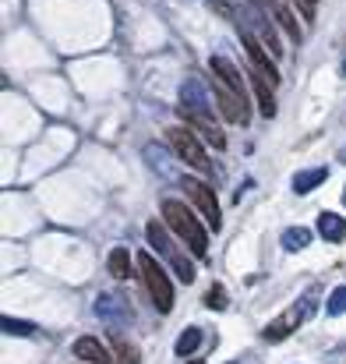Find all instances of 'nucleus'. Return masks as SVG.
Wrapping results in <instances>:
<instances>
[{
    "label": "nucleus",
    "mask_w": 346,
    "mask_h": 364,
    "mask_svg": "<svg viewBox=\"0 0 346 364\" xmlns=\"http://www.w3.org/2000/svg\"><path fill=\"white\" fill-rule=\"evenodd\" d=\"M163 220L177 230V237L191 247L195 258H202L209 251V237H205V227L198 223V216L191 213V205L177 202V198H163Z\"/></svg>",
    "instance_id": "nucleus-1"
},
{
    "label": "nucleus",
    "mask_w": 346,
    "mask_h": 364,
    "mask_svg": "<svg viewBox=\"0 0 346 364\" xmlns=\"http://www.w3.org/2000/svg\"><path fill=\"white\" fill-rule=\"evenodd\" d=\"M138 269H141V279H145V290H148L156 311L170 315V311H173V283H170L166 269H163L152 255H145V251L138 255Z\"/></svg>",
    "instance_id": "nucleus-2"
},
{
    "label": "nucleus",
    "mask_w": 346,
    "mask_h": 364,
    "mask_svg": "<svg viewBox=\"0 0 346 364\" xmlns=\"http://www.w3.org/2000/svg\"><path fill=\"white\" fill-rule=\"evenodd\" d=\"M166 141H170V149H173V156H177L180 163H188V166H195V170H202V173L212 170V159L205 156V145L198 141V134H195L191 127H170V131H166Z\"/></svg>",
    "instance_id": "nucleus-3"
},
{
    "label": "nucleus",
    "mask_w": 346,
    "mask_h": 364,
    "mask_svg": "<svg viewBox=\"0 0 346 364\" xmlns=\"http://www.w3.org/2000/svg\"><path fill=\"white\" fill-rule=\"evenodd\" d=\"M177 184H180L184 195L191 198V205L205 216V223H209L212 230H220V227H223V213H220V198H216V191H212L209 184H202V181H191V177H180Z\"/></svg>",
    "instance_id": "nucleus-4"
},
{
    "label": "nucleus",
    "mask_w": 346,
    "mask_h": 364,
    "mask_svg": "<svg viewBox=\"0 0 346 364\" xmlns=\"http://www.w3.org/2000/svg\"><path fill=\"white\" fill-rule=\"evenodd\" d=\"M308 315H311V301L304 297V301H297L290 311H283L279 318H272V322L265 326V333H261V336H265L269 343H279V340H286V336L297 329V322H304Z\"/></svg>",
    "instance_id": "nucleus-5"
},
{
    "label": "nucleus",
    "mask_w": 346,
    "mask_h": 364,
    "mask_svg": "<svg viewBox=\"0 0 346 364\" xmlns=\"http://www.w3.org/2000/svg\"><path fill=\"white\" fill-rule=\"evenodd\" d=\"M216 103H220V114L233 124H247V117H251V110H247V96L237 92V89H230L223 78H216Z\"/></svg>",
    "instance_id": "nucleus-6"
},
{
    "label": "nucleus",
    "mask_w": 346,
    "mask_h": 364,
    "mask_svg": "<svg viewBox=\"0 0 346 364\" xmlns=\"http://www.w3.org/2000/svg\"><path fill=\"white\" fill-rule=\"evenodd\" d=\"M96 315H99L107 326L124 329V326L131 322V304H127L124 294H99V301H96Z\"/></svg>",
    "instance_id": "nucleus-7"
},
{
    "label": "nucleus",
    "mask_w": 346,
    "mask_h": 364,
    "mask_svg": "<svg viewBox=\"0 0 346 364\" xmlns=\"http://www.w3.org/2000/svg\"><path fill=\"white\" fill-rule=\"evenodd\" d=\"M240 39H244V50H247V57H251L254 71H258V75H265L269 82H276V85H279V71H276V60H269V53L261 50V43H258L254 36H247V28H240Z\"/></svg>",
    "instance_id": "nucleus-8"
},
{
    "label": "nucleus",
    "mask_w": 346,
    "mask_h": 364,
    "mask_svg": "<svg viewBox=\"0 0 346 364\" xmlns=\"http://www.w3.org/2000/svg\"><path fill=\"white\" fill-rule=\"evenodd\" d=\"M180 107L191 110V114H198V117H209V114H212L209 92H205V85H202L198 78H188V82L180 85Z\"/></svg>",
    "instance_id": "nucleus-9"
},
{
    "label": "nucleus",
    "mask_w": 346,
    "mask_h": 364,
    "mask_svg": "<svg viewBox=\"0 0 346 364\" xmlns=\"http://www.w3.org/2000/svg\"><path fill=\"white\" fill-rule=\"evenodd\" d=\"M71 354H75L78 361H89V364H110V354H107V347H103V343H99L96 336H82V340H75Z\"/></svg>",
    "instance_id": "nucleus-10"
},
{
    "label": "nucleus",
    "mask_w": 346,
    "mask_h": 364,
    "mask_svg": "<svg viewBox=\"0 0 346 364\" xmlns=\"http://www.w3.org/2000/svg\"><path fill=\"white\" fill-rule=\"evenodd\" d=\"M251 89H254V100H258V110H261V117H276V96H272V89H269V78L265 75H251Z\"/></svg>",
    "instance_id": "nucleus-11"
},
{
    "label": "nucleus",
    "mask_w": 346,
    "mask_h": 364,
    "mask_svg": "<svg viewBox=\"0 0 346 364\" xmlns=\"http://www.w3.org/2000/svg\"><path fill=\"white\" fill-rule=\"evenodd\" d=\"M209 68H212V75H216V78H223V82H227L230 89H237V92H244V78H240V71L233 68V60H230V57H220V53H216V57L209 60Z\"/></svg>",
    "instance_id": "nucleus-12"
},
{
    "label": "nucleus",
    "mask_w": 346,
    "mask_h": 364,
    "mask_svg": "<svg viewBox=\"0 0 346 364\" xmlns=\"http://www.w3.org/2000/svg\"><path fill=\"white\" fill-rule=\"evenodd\" d=\"M318 234L333 244L346 241V220L340 213H322V216H318Z\"/></svg>",
    "instance_id": "nucleus-13"
},
{
    "label": "nucleus",
    "mask_w": 346,
    "mask_h": 364,
    "mask_svg": "<svg viewBox=\"0 0 346 364\" xmlns=\"http://www.w3.org/2000/svg\"><path fill=\"white\" fill-rule=\"evenodd\" d=\"M325 177H329V170H325V166L301 170V173H293V191H297V195H308V191H315V188H318Z\"/></svg>",
    "instance_id": "nucleus-14"
},
{
    "label": "nucleus",
    "mask_w": 346,
    "mask_h": 364,
    "mask_svg": "<svg viewBox=\"0 0 346 364\" xmlns=\"http://www.w3.org/2000/svg\"><path fill=\"white\" fill-rule=\"evenodd\" d=\"M145 237H148V244L159 251V255H166V258H173L177 251H173V244H170V234L163 230V223L159 220H152L148 227H145Z\"/></svg>",
    "instance_id": "nucleus-15"
},
{
    "label": "nucleus",
    "mask_w": 346,
    "mask_h": 364,
    "mask_svg": "<svg viewBox=\"0 0 346 364\" xmlns=\"http://www.w3.org/2000/svg\"><path fill=\"white\" fill-rule=\"evenodd\" d=\"M202 336H205V333H202L198 326H188V329L177 336V347H173V354H180V358H191V354L202 347Z\"/></svg>",
    "instance_id": "nucleus-16"
},
{
    "label": "nucleus",
    "mask_w": 346,
    "mask_h": 364,
    "mask_svg": "<svg viewBox=\"0 0 346 364\" xmlns=\"http://www.w3.org/2000/svg\"><path fill=\"white\" fill-rule=\"evenodd\" d=\"M107 269H110L114 279H127V276H131V255H127V247H114V251H110Z\"/></svg>",
    "instance_id": "nucleus-17"
},
{
    "label": "nucleus",
    "mask_w": 346,
    "mask_h": 364,
    "mask_svg": "<svg viewBox=\"0 0 346 364\" xmlns=\"http://www.w3.org/2000/svg\"><path fill=\"white\" fill-rule=\"evenodd\" d=\"M311 244V230L308 227H290V230H283V247L286 251H304Z\"/></svg>",
    "instance_id": "nucleus-18"
},
{
    "label": "nucleus",
    "mask_w": 346,
    "mask_h": 364,
    "mask_svg": "<svg viewBox=\"0 0 346 364\" xmlns=\"http://www.w3.org/2000/svg\"><path fill=\"white\" fill-rule=\"evenodd\" d=\"M325 311L336 318V315H346V287H336L333 294H329V301H325Z\"/></svg>",
    "instance_id": "nucleus-19"
},
{
    "label": "nucleus",
    "mask_w": 346,
    "mask_h": 364,
    "mask_svg": "<svg viewBox=\"0 0 346 364\" xmlns=\"http://www.w3.org/2000/svg\"><path fill=\"white\" fill-rule=\"evenodd\" d=\"M276 18H279V25L290 32V39H301V25L293 21V14H290V7H276Z\"/></svg>",
    "instance_id": "nucleus-20"
},
{
    "label": "nucleus",
    "mask_w": 346,
    "mask_h": 364,
    "mask_svg": "<svg viewBox=\"0 0 346 364\" xmlns=\"http://www.w3.org/2000/svg\"><path fill=\"white\" fill-rule=\"evenodd\" d=\"M4 333L7 336H32V322H21V318H4Z\"/></svg>",
    "instance_id": "nucleus-21"
},
{
    "label": "nucleus",
    "mask_w": 346,
    "mask_h": 364,
    "mask_svg": "<svg viewBox=\"0 0 346 364\" xmlns=\"http://www.w3.org/2000/svg\"><path fill=\"white\" fill-rule=\"evenodd\" d=\"M205 308L223 311V308H227V290H223V287H209V294H205Z\"/></svg>",
    "instance_id": "nucleus-22"
},
{
    "label": "nucleus",
    "mask_w": 346,
    "mask_h": 364,
    "mask_svg": "<svg viewBox=\"0 0 346 364\" xmlns=\"http://www.w3.org/2000/svg\"><path fill=\"white\" fill-rule=\"evenodd\" d=\"M170 262H173V272H177V276H180L184 283H191V279H195V269H191V262H188V258H180V255H173Z\"/></svg>",
    "instance_id": "nucleus-23"
},
{
    "label": "nucleus",
    "mask_w": 346,
    "mask_h": 364,
    "mask_svg": "<svg viewBox=\"0 0 346 364\" xmlns=\"http://www.w3.org/2000/svg\"><path fill=\"white\" fill-rule=\"evenodd\" d=\"M258 28H261V43H265V46H269V50H272V53L279 57V39H276L272 25H269V21H258Z\"/></svg>",
    "instance_id": "nucleus-24"
},
{
    "label": "nucleus",
    "mask_w": 346,
    "mask_h": 364,
    "mask_svg": "<svg viewBox=\"0 0 346 364\" xmlns=\"http://www.w3.org/2000/svg\"><path fill=\"white\" fill-rule=\"evenodd\" d=\"M117 354H120V364H141L138 350H134L131 343H117Z\"/></svg>",
    "instance_id": "nucleus-25"
},
{
    "label": "nucleus",
    "mask_w": 346,
    "mask_h": 364,
    "mask_svg": "<svg viewBox=\"0 0 346 364\" xmlns=\"http://www.w3.org/2000/svg\"><path fill=\"white\" fill-rule=\"evenodd\" d=\"M209 7H212L216 14H223V18H233V7L227 4V0H209Z\"/></svg>",
    "instance_id": "nucleus-26"
},
{
    "label": "nucleus",
    "mask_w": 346,
    "mask_h": 364,
    "mask_svg": "<svg viewBox=\"0 0 346 364\" xmlns=\"http://www.w3.org/2000/svg\"><path fill=\"white\" fill-rule=\"evenodd\" d=\"M297 4L304 7V18H315V4H318V0H297Z\"/></svg>",
    "instance_id": "nucleus-27"
},
{
    "label": "nucleus",
    "mask_w": 346,
    "mask_h": 364,
    "mask_svg": "<svg viewBox=\"0 0 346 364\" xmlns=\"http://www.w3.org/2000/svg\"><path fill=\"white\" fill-rule=\"evenodd\" d=\"M340 163H346V149H343V152H340Z\"/></svg>",
    "instance_id": "nucleus-28"
},
{
    "label": "nucleus",
    "mask_w": 346,
    "mask_h": 364,
    "mask_svg": "<svg viewBox=\"0 0 346 364\" xmlns=\"http://www.w3.org/2000/svg\"><path fill=\"white\" fill-rule=\"evenodd\" d=\"M188 364H205V361H188Z\"/></svg>",
    "instance_id": "nucleus-29"
},
{
    "label": "nucleus",
    "mask_w": 346,
    "mask_h": 364,
    "mask_svg": "<svg viewBox=\"0 0 346 364\" xmlns=\"http://www.w3.org/2000/svg\"><path fill=\"white\" fill-rule=\"evenodd\" d=\"M343 202H346V191H343Z\"/></svg>",
    "instance_id": "nucleus-30"
},
{
    "label": "nucleus",
    "mask_w": 346,
    "mask_h": 364,
    "mask_svg": "<svg viewBox=\"0 0 346 364\" xmlns=\"http://www.w3.org/2000/svg\"><path fill=\"white\" fill-rule=\"evenodd\" d=\"M233 364H240V361H233Z\"/></svg>",
    "instance_id": "nucleus-31"
},
{
    "label": "nucleus",
    "mask_w": 346,
    "mask_h": 364,
    "mask_svg": "<svg viewBox=\"0 0 346 364\" xmlns=\"http://www.w3.org/2000/svg\"><path fill=\"white\" fill-rule=\"evenodd\" d=\"M343 71H346V64H343Z\"/></svg>",
    "instance_id": "nucleus-32"
},
{
    "label": "nucleus",
    "mask_w": 346,
    "mask_h": 364,
    "mask_svg": "<svg viewBox=\"0 0 346 364\" xmlns=\"http://www.w3.org/2000/svg\"><path fill=\"white\" fill-rule=\"evenodd\" d=\"M258 4H261V0H258Z\"/></svg>",
    "instance_id": "nucleus-33"
}]
</instances>
